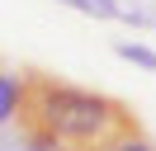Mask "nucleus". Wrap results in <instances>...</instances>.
<instances>
[{
    "mask_svg": "<svg viewBox=\"0 0 156 151\" xmlns=\"http://www.w3.org/2000/svg\"><path fill=\"white\" fill-rule=\"evenodd\" d=\"M19 128L48 132L66 151H109L118 137L142 132V123L123 99L104 90H85V85L57 80L48 71H24Z\"/></svg>",
    "mask_w": 156,
    "mask_h": 151,
    "instance_id": "f257e3e1",
    "label": "nucleus"
},
{
    "mask_svg": "<svg viewBox=\"0 0 156 151\" xmlns=\"http://www.w3.org/2000/svg\"><path fill=\"white\" fill-rule=\"evenodd\" d=\"M19 99H24V76L0 71V132L19 118Z\"/></svg>",
    "mask_w": 156,
    "mask_h": 151,
    "instance_id": "f03ea898",
    "label": "nucleus"
},
{
    "mask_svg": "<svg viewBox=\"0 0 156 151\" xmlns=\"http://www.w3.org/2000/svg\"><path fill=\"white\" fill-rule=\"evenodd\" d=\"M114 57L142 66V71H156V47H147V43H128V38H118V43H114Z\"/></svg>",
    "mask_w": 156,
    "mask_h": 151,
    "instance_id": "7ed1b4c3",
    "label": "nucleus"
},
{
    "mask_svg": "<svg viewBox=\"0 0 156 151\" xmlns=\"http://www.w3.org/2000/svg\"><path fill=\"white\" fill-rule=\"evenodd\" d=\"M62 5H71L76 14L99 19V24H109V19H118V14H123V5H118V0H62Z\"/></svg>",
    "mask_w": 156,
    "mask_h": 151,
    "instance_id": "20e7f679",
    "label": "nucleus"
},
{
    "mask_svg": "<svg viewBox=\"0 0 156 151\" xmlns=\"http://www.w3.org/2000/svg\"><path fill=\"white\" fill-rule=\"evenodd\" d=\"M19 142H24V151H66L57 137H48V132H38V128H19Z\"/></svg>",
    "mask_w": 156,
    "mask_h": 151,
    "instance_id": "39448f33",
    "label": "nucleus"
},
{
    "mask_svg": "<svg viewBox=\"0 0 156 151\" xmlns=\"http://www.w3.org/2000/svg\"><path fill=\"white\" fill-rule=\"evenodd\" d=\"M109 151H156V142L147 137V132H128V137H118Z\"/></svg>",
    "mask_w": 156,
    "mask_h": 151,
    "instance_id": "423d86ee",
    "label": "nucleus"
},
{
    "mask_svg": "<svg viewBox=\"0 0 156 151\" xmlns=\"http://www.w3.org/2000/svg\"><path fill=\"white\" fill-rule=\"evenodd\" d=\"M0 151H24V142H19V132H0Z\"/></svg>",
    "mask_w": 156,
    "mask_h": 151,
    "instance_id": "0eeeda50",
    "label": "nucleus"
}]
</instances>
